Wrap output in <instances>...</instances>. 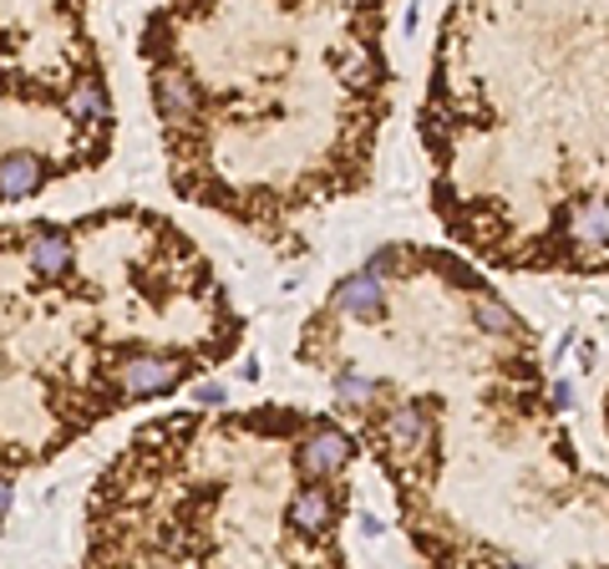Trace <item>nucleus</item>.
I'll use <instances>...</instances> for the list:
<instances>
[{
	"instance_id": "obj_6",
	"label": "nucleus",
	"mask_w": 609,
	"mask_h": 569,
	"mask_svg": "<svg viewBox=\"0 0 609 569\" xmlns=\"http://www.w3.org/2000/svg\"><path fill=\"white\" fill-rule=\"evenodd\" d=\"M473 326H478L488 341H508V336H518V315L508 311L498 295L478 291V295H473Z\"/></svg>"
},
{
	"instance_id": "obj_2",
	"label": "nucleus",
	"mask_w": 609,
	"mask_h": 569,
	"mask_svg": "<svg viewBox=\"0 0 609 569\" xmlns=\"http://www.w3.org/2000/svg\"><path fill=\"white\" fill-rule=\"evenodd\" d=\"M356 458V437L346 427H335L331 417H305L295 437H290V473L315 484V478H341Z\"/></svg>"
},
{
	"instance_id": "obj_5",
	"label": "nucleus",
	"mask_w": 609,
	"mask_h": 569,
	"mask_svg": "<svg viewBox=\"0 0 609 569\" xmlns=\"http://www.w3.org/2000/svg\"><path fill=\"white\" fill-rule=\"evenodd\" d=\"M57 173H61V163H51V158L37 153V148H11V153H0V204L37 199Z\"/></svg>"
},
{
	"instance_id": "obj_4",
	"label": "nucleus",
	"mask_w": 609,
	"mask_h": 569,
	"mask_svg": "<svg viewBox=\"0 0 609 569\" xmlns=\"http://www.w3.org/2000/svg\"><path fill=\"white\" fill-rule=\"evenodd\" d=\"M386 305H392L386 301V285H382V275H376V265H371V270H356V275H346V280H335L325 311L346 315V321H361V326H376V321H386Z\"/></svg>"
},
{
	"instance_id": "obj_3",
	"label": "nucleus",
	"mask_w": 609,
	"mask_h": 569,
	"mask_svg": "<svg viewBox=\"0 0 609 569\" xmlns=\"http://www.w3.org/2000/svg\"><path fill=\"white\" fill-rule=\"evenodd\" d=\"M549 240L579 244V250H609V199L605 194L564 199V204L554 209Z\"/></svg>"
},
{
	"instance_id": "obj_7",
	"label": "nucleus",
	"mask_w": 609,
	"mask_h": 569,
	"mask_svg": "<svg viewBox=\"0 0 609 569\" xmlns=\"http://www.w3.org/2000/svg\"><path fill=\"white\" fill-rule=\"evenodd\" d=\"M6 504H11V484H0V509H6Z\"/></svg>"
},
{
	"instance_id": "obj_1",
	"label": "nucleus",
	"mask_w": 609,
	"mask_h": 569,
	"mask_svg": "<svg viewBox=\"0 0 609 569\" xmlns=\"http://www.w3.org/2000/svg\"><path fill=\"white\" fill-rule=\"evenodd\" d=\"M335 478H315V484H305L300 478V488L290 494L285 504V529L290 539H295V555H321V559H341V545H335V524H341V509H346V498H341V488H331Z\"/></svg>"
}]
</instances>
